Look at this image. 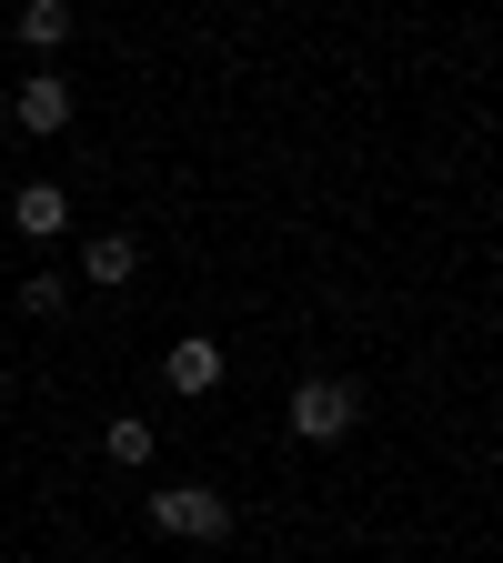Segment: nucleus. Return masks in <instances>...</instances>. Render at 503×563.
Here are the masks:
<instances>
[{
	"label": "nucleus",
	"mask_w": 503,
	"mask_h": 563,
	"mask_svg": "<svg viewBox=\"0 0 503 563\" xmlns=\"http://www.w3.org/2000/svg\"><path fill=\"white\" fill-rule=\"evenodd\" d=\"M282 422H293L303 443H342L352 422H363V393H352L342 373H313V383H293V402H282Z\"/></svg>",
	"instance_id": "nucleus-1"
},
{
	"label": "nucleus",
	"mask_w": 503,
	"mask_h": 563,
	"mask_svg": "<svg viewBox=\"0 0 503 563\" xmlns=\"http://www.w3.org/2000/svg\"><path fill=\"white\" fill-rule=\"evenodd\" d=\"M152 523H162L172 543H222V533H232V504H222L211 483H162V493H152Z\"/></svg>",
	"instance_id": "nucleus-2"
},
{
	"label": "nucleus",
	"mask_w": 503,
	"mask_h": 563,
	"mask_svg": "<svg viewBox=\"0 0 503 563\" xmlns=\"http://www.w3.org/2000/svg\"><path fill=\"white\" fill-rule=\"evenodd\" d=\"M222 373H232V352L211 342V332H182V342L162 352V383H172L182 402H201V393H222Z\"/></svg>",
	"instance_id": "nucleus-3"
},
{
	"label": "nucleus",
	"mask_w": 503,
	"mask_h": 563,
	"mask_svg": "<svg viewBox=\"0 0 503 563\" xmlns=\"http://www.w3.org/2000/svg\"><path fill=\"white\" fill-rule=\"evenodd\" d=\"M11 232H21V242H61V232H70V191H61V181H21V191H11Z\"/></svg>",
	"instance_id": "nucleus-4"
},
{
	"label": "nucleus",
	"mask_w": 503,
	"mask_h": 563,
	"mask_svg": "<svg viewBox=\"0 0 503 563\" xmlns=\"http://www.w3.org/2000/svg\"><path fill=\"white\" fill-rule=\"evenodd\" d=\"M11 121H21V131H41V141H51V131H70V81H61V70H31V81L11 91Z\"/></svg>",
	"instance_id": "nucleus-5"
},
{
	"label": "nucleus",
	"mask_w": 503,
	"mask_h": 563,
	"mask_svg": "<svg viewBox=\"0 0 503 563\" xmlns=\"http://www.w3.org/2000/svg\"><path fill=\"white\" fill-rule=\"evenodd\" d=\"M131 272H141V242H131V232H101V242H81V282H101V292H121Z\"/></svg>",
	"instance_id": "nucleus-6"
},
{
	"label": "nucleus",
	"mask_w": 503,
	"mask_h": 563,
	"mask_svg": "<svg viewBox=\"0 0 503 563\" xmlns=\"http://www.w3.org/2000/svg\"><path fill=\"white\" fill-rule=\"evenodd\" d=\"M101 453H111L121 473H141V463L162 453V433H152V422H141V412H111V422H101Z\"/></svg>",
	"instance_id": "nucleus-7"
},
{
	"label": "nucleus",
	"mask_w": 503,
	"mask_h": 563,
	"mask_svg": "<svg viewBox=\"0 0 503 563\" xmlns=\"http://www.w3.org/2000/svg\"><path fill=\"white\" fill-rule=\"evenodd\" d=\"M11 31H21L31 51H61V41H70V0H21V11H11Z\"/></svg>",
	"instance_id": "nucleus-8"
},
{
	"label": "nucleus",
	"mask_w": 503,
	"mask_h": 563,
	"mask_svg": "<svg viewBox=\"0 0 503 563\" xmlns=\"http://www.w3.org/2000/svg\"><path fill=\"white\" fill-rule=\"evenodd\" d=\"M21 312H31V322H61V312H70V282H61V272H31V282H21Z\"/></svg>",
	"instance_id": "nucleus-9"
}]
</instances>
